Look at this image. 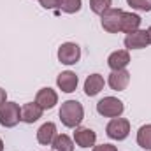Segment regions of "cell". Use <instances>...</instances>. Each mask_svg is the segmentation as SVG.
<instances>
[{
  "instance_id": "obj_3",
  "label": "cell",
  "mask_w": 151,
  "mask_h": 151,
  "mask_svg": "<svg viewBox=\"0 0 151 151\" xmlns=\"http://www.w3.org/2000/svg\"><path fill=\"white\" fill-rule=\"evenodd\" d=\"M125 111V106L116 97H104L97 102V113L104 118H119Z\"/></svg>"
},
{
  "instance_id": "obj_21",
  "label": "cell",
  "mask_w": 151,
  "mask_h": 151,
  "mask_svg": "<svg viewBox=\"0 0 151 151\" xmlns=\"http://www.w3.org/2000/svg\"><path fill=\"white\" fill-rule=\"evenodd\" d=\"M127 4L135 11H142V12L151 11V0H127Z\"/></svg>"
},
{
  "instance_id": "obj_5",
  "label": "cell",
  "mask_w": 151,
  "mask_h": 151,
  "mask_svg": "<svg viewBox=\"0 0 151 151\" xmlns=\"http://www.w3.org/2000/svg\"><path fill=\"white\" fill-rule=\"evenodd\" d=\"M121 16H123V11L121 9H107L102 16H100V23H102V28L109 34H118L121 32Z\"/></svg>"
},
{
  "instance_id": "obj_17",
  "label": "cell",
  "mask_w": 151,
  "mask_h": 151,
  "mask_svg": "<svg viewBox=\"0 0 151 151\" xmlns=\"http://www.w3.org/2000/svg\"><path fill=\"white\" fill-rule=\"evenodd\" d=\"M51 146L53 151H74V141L65 134H58Z\"/></svg>"
},
{
  "instance_id": "obj_26",
  "label": "cell",
  "mask_w": 151,
  "mask_h": 151,
  "mask_svg": "<svg viewBox=\"0 0 151 151\" xmlns=\"http://www.w3.org/2000/svg\"><path fill=\"white\" fill-rule=\"evenodd\" d=\"M148 35H150V40H151V27L148 28Z\"/></svg>"
},
{
  "instance_id": "obj_23",
  "label": "cell",
  "mask_w": 151,
  "mask_h": 151,
  "mask_svg": "<svg viewBox=\"0 0 151 151\" xmlns=\"http://www.w3.org/2000/svg\"><path fill=\"white\" fill-rule=\"evenodd\" d=\"M93 151H118V148L113 144H100V146H95Z\"/></svg>"
},
{
  "instance_id": "obj_19",
  "label": "cell",
  "mask_w": 151,
  "mask_h": 151,
  "mask_svg": "<svg viewBox=\"0 0 151 151\" xmlns=\"http://www.w3.org/2000/svg\"><path fill=\"white\" fill-rule=\"evenodd\" d=\"M81 5H83L81 0H60L58 9L63 11V12H67V14H74V12H77L81 9Z\"/></svg>"
},
{
  "instance_id": "obj_1",
  "label": "cell",
  "mask_w": 151,
  "mask_h": 151,
  "mask_svg": "<svg viewBox=\"0 0 151 151\" xmlns=\"http://www.w3.org/2000/svg\"><path fill=\"white\" fill-rule=\"evenodd\" d=\"M58 116H60V121L67 128H77L81 125V121L84 119V109H83L81 102H77V100H67V102L62 104Z\"/></svg>"
},
{
  "instance_id": "obj_14",
  "label": "cell",
  "mask_w": 151,
  "mask_h": 151,
  "mask_svg": "<svg viewBox=\"0 0 151 151\" xmlns=\"http://www.w3.org/2000/svg\"><path fill=\"white\" fill-rule=\"evenodd\" d=\"M56 135H58V134H56V125L51 123V121L44 123V125L37 130V141L42 146H51Z\"/></svg>"
},
{
  "instance_id": "obj_18",
  "label": "cell",
  "mask_w": 151,
  "mask_h": 151,
  "mask_svg": "<svg viewBox=\"0 0 151 151\" xmlns=\"http://www.w3.org/2000/svg\"><path fill=\"white\" fill-rule=\"evenodd\" d=\"M137 144L142 150L151 151V125H142L137 132Z\"/></svg>"
},
{
  "instance_id": "obj_12",
  "label": "cell",
  "mask_w": 151,
  "mask_h": 151,
  "mask_svg": "<svg viewBox=\"0 0 151 151\" xmlns=\"http://www.w3.org/2000/svg\"><path fill=\"white\" fill-rule=\"evenodd\" d=\"M128 63H130V55H128L127 49L114 51V53L109 55V58H107V65L111 67V70H121V69H125Z\"/></svg>"
},
{
  "instance_id": "obj_20",
  "label": "cell",
  "mask_w": 151,
  "mask_h": 151,
  "mask_svg": "<svg viewBox=\"0 0 151 151\" xmlns=\"http://www.w3.org/2000/svg\"><path fill=\"white\" fill-rule=\"evenodd\" d=\"M111 5H113V0H90L91 11L99 16H102L107 9H111Z\"/></svg>"
},
{
  "instance_id": "obj_24",
  "label": "cell",
  "mask_w": 151,
  "mask_h": 151,
  "mask_svg": "<svg viewBox=\"0 0 151 151\" xmlns=\"http://www.w3.org/2000/svg\"><path fill=\"white\" fill-rule=\"evenodd\" d=\"M7 102V93H5V90L4 88H0V106L2 104H5Z\"/></svg>"
},
{
  "instance_id": "obj_22",
  "label": "cell",
  "mask_w": 151,
  "mask_h": 151,
  "mask_svg": "<svg viewBox=\"0 0 151 151\" xmlns=\"http://www.w3.org/2000/svg\"><path fill=\"white\" fill-rule=\"evenodd\" d=\"M39 2L44 9H56L60 4V0H39Z\"/></svg>"
},
{
  "instance_id": "obj_2",
  "label": "cell",
  "mask_w": 151,
  "mask_h": 151,
  "mask_svg": "<svg viewBox=\"0 0 151 151\" xmlns=\"http://www.w3.org/2000/svg\"><path fill=\"white\" fill-rule=\"evenodd\" d=\"M21 121V107L16 102H5L0 106V125L12 128Z\"/></svg>"
},
{
  "instance_id": "obj_11",
  "label": "cell",
  "mask_w": 151,
  "mask_h": 151,
  "mask_svg": "<svg viewBox=\"0 0 151 151\" xmlns=\"http://www.w3.org/2000/svg\"><path fill=\"white\" fill-rule=\"evenodd\" d=\"M44 109L39 106L37 102H28L25 106H21V121L25 123H35L39 118H42Z\"/></svg>"
},
{
  "instance_id": "obj_8",
  "label": "cell",
  "mask_w": 151,
  "mask_h": 151,
  "mask_svg": "<svg viewBox=\"0 0 151 151\" xmlns=\"http://www.w3.org/2000/svg\"><path fill=\"white\" fill-rule=\"evenodd\" d=\"M74 142L79 148H91L97 142V134L91 128L86 127H77L74 132Z\"/></svg>"
},
{
  "instance_id": "obj_10",
  "label": "cell",
  "mask_w": 151,
  "mask_h": 151,
  "mask_svg": "<svg viewBox=\"0 0 151 151\" xmlns=\"http://www.w3.org/2000/svg\"><path fill=\"white\" fill-rule=\"evenodd\" d=\"M109 86L113 88L114 91H123L127 90L128 83H130V72L127 69H121V70H113L109 74V79H107Z\"/></svg>"
},
{
  "instance_id": "obj_25",
  "label": "cell",
  "mask_w": 151,
  "mask_h": 151,
  "mask_svg": "<svg viewBox=\"0 0 151 151\" xmlns=\"http://www.w3.org/2000/svg\"><path fill=\"white\" fill-rule=\"evenodd\" d=\"M0 151H4V141L0 139Z\"/></svg>"
},
{
  "instance_id": "obj_7",
  "label": "cell",
  "mask_w": 151,
  "mask_h": 151,
  "mask_svg": "<svg viewBox=\"0 0 151 151\" xmlns=\"http://www.w3.org/2000/svg\"><path fill=\"white\" fill-rule=\"evenodd\" d=\"M151 40L148 35V30H135L127 34L125 37V47L127 49H142L146 46H150Z\"/></svg>"
},
{
  "instance_id": "obj_16",
  "label": "cell",
  "mask_w": 151,
  "mask_h": 151,
  "mask_svg": "<svg viewBox=\"0 0 151 151\" xmlns=\"http://www.w3.org/2000/svg\"><path fill=\"white\" fill-rule=\"evenodd\" d=\"M139 27H141V16L134 14V12H125L123 11V16H121V32L130 34V32L139 30Z\"/></svg>"
},
{
  "instance_id": "obj_13",
  "label": "cell",
  "mask_w": 151,
  "mask_h": 151,
  "mask_svg": "<svg viewBox=\"0 0 151 151\" xmlns=\"http://www.w3.org/2000/svg\"><path fill=\"white\" fill-rule=\"evenodd\" d=\"M104 84H106V81H104V77L100 74L88 76L86 81H84V93L88 97H95V95H99L104 90Z\"/></svg>"
},
{
  "instance_id": "obj_6",
  "label": "cell",
  "mask_w": 151,
  "mask_h": 151,
  "mask_svg": "<svg viewBox=\"0 0 151 151\" xmlns=\"http://www.w3.org/2000/svg\"><path fill=\"white\" fill-rule=\"evenodd\" d=\"M81 58V47L76 42H63L58 47V60L65 65H74Z\"/></svg>"
},
{
  "instance_id": "obj_9",
  "label": "cell",
  "mask_w": 151,
  "mask_h": 151,
  "mask_svg": "<svg viewBox=\"0 0 151 151\" xmlns=\"http://www.w3.org/2000/svg\"><path fill=\"white\" fill-rule=\"evenodd\" d=\"M35 102L44 111L53 109L58 104V93L55 90H51V88H40L37 91V95H35Z\"/></svg>"
},
{
  "instance_id": "obj_15",
  "label": "cell",
  "mask_w": 151,
  "mask_h": 151,
  "mask_svg": "<svg viewBox=\"0 0 151 151\" xmlns=\"http://www.w3.org/2000/svg\"><path fill=\"white\" fill-rule=\"evenodd\" d=\"M56 84H58V88L62 91L72 93V91H76V88H77V76L72 70H65V72H62V74L56 77Z\"/></svg>"
},
{
  "instance_id": "obj_4",
  "label": "cell",
  "mask_w": 151,
  "mask_h": 151,
  "mask_svg": "<svg viewBox=\"0 0 151 151\" xmlns=\"http://www.w3.org/2000/svg\"><path fill=\"white\" fill-rule=\"evenodd\" d=\"M107 135L114 141H125L130 134V121L125 118H113L106 127Z\"/></svg>"
}]
</instances>
